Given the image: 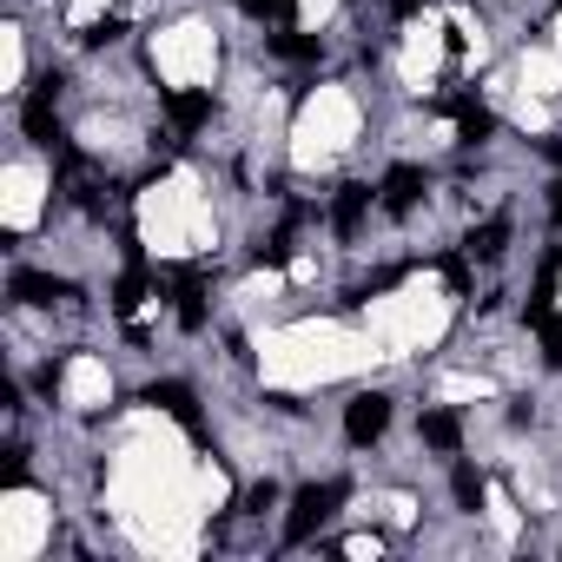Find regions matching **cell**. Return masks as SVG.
<instances>
[{
	"label": "cell",
	"mask_w": 562,
	"mask_h": 562,
	"mask_svg": "<svg viewBox=\"0 0 562 562\" xmlns=\"http://www.w3.org/2000/svg\"><path fill=\"white\" fill-rule=\"evenodd\" d=\"M100 496L133 549L192 555L205 542V522L218 509H232V470L212 457H192L172 411L146 404L120 424L106 470H100Z\"/></svg>",
	"instance_id": "cell-1"
},
{
	"label": "cell",
	"mask_w": 562,
	"mask_h": 562,
	"mask_svg": "<svg viewBox=\"0 0 562 562\" xmlns=\"http://www.w3.org/2000/svg\"><path fill=\"white\" fill-rule=\"evenodd\" d=\"M384 364V345L364 331V318H285L251 338V371L271 397H305L325 384H351Z\"/></svg>",
	"instance_id": "cell-2"
},
{
	"label": "cell",
	"mask_w": 562,
	"mask_h": 562,
	"mask_svg": "<svg viewBox=\"0 0 562 562\" xmlns=\"http://www.w3.org/2000/svg\"><path fill=\"white\" fill-rule=\"evenodd\" d=\"M133 238L153 265H199L218 251V205L192 166H172L133 192Z\"/></svg>",
	"instance_id": "cell-3"
},
{
	"label": "cell",
	"mask_w": 562,
	"mask_h": 562,
	"mask_svg": "<svg viewBox=\"0 0 562 562\" xmlns=\"http://www.w3.org/2000/svg\"><path fill=\"white\" fill-rule=\"evenodd\" d=\"M457 299H463V278H457V271L417 265V271L397 278V285H384V292L364 299V331L384 345V364L424 358V351H437V345L450 338Z\"/></svg>",
	"instance_id": "cell-4"
},
{
	"label": "cell",
	"mask_w": 562,
	"mask_h": 562,
	"mask_svg": "<svg viewBox=\"0 0 562 562\" xmlns=\"http://www.w3.org/2000/svg\"><path fill=\"white\" fill-rule=\"evenodd\" d=\"M358 139H364V93L351 80H312L292 100V120H285L292 172H331L358 153Z\"/></svg>",
	"instance_id": "cell-5"
},
{
	"label": "cell",
	"mask_w": 562,
	"mask_h": 562,
	"mask_svg": "<svg viewBox=\"0 0 562 562\" xmlns=\"http://www.w3.org/2000/svg\"><path fill=\"white\" fill-rule=\"evenodd\" d=\"M146 67H153V80L172 100L205 106L218 93V80H225V34H218V21H205V14L153 21L146 27Z\"/></svg>",
	"instance_id": "cell-6"
},
{
	"label": "cell",
	"mask_w": 562,
	"mask_h": 562,
	"mask_svg": "<svg viewBox=\"0 0 562 562\" xmlns=\"http://www.w3.org/2000/svg\"><path fill=\"white\" fill-rule=\"evenodd\" d=\"M47 205H54V172H47V159L27 153V146H14L8 166H0V225H8L14 238H27V232H41Z\"/></svg>",
	"instance_id": "cell-7"
},
{
	"label": "cell",
	"mask_w": 562,
	"mask_h": 562,
	"mask_svg": "<svg viewBox=\"0 0 562 562\" xmlns=\"http://www.w3.org/2000/svg\"><path fill=\"white\" fill-rule=\"evenodd\" d=\"M54 549V496L34 483H8L0 496V562H34Z\"/></svg>",
	"instance_id": "cell-8"
},
{
	"label": "cell",
	"mask_w": 562,
	"mask_h": 562,
	"mask_svg": "<svg viewBox=\"0 0 562 562\" xmlns=\"http://www.w3.org/2000/svg\"><path fill=\"white\" fill-rule=\"evenodd\" d=\"M113 397H120L113 364H106L100 351H67V364H60V404H67L74 417H106Z\"/></svg>",
	"instance_id": "cell-9"
},
{
	"label": "cell",
	"mask_w": 562,
	"mask_h": 562,
	"mask_svg": "<svg viewBox=\"0 0 562 562\" xmlns=\"http://www.w3.org/2000/svg\"><path fill=\"white\" fill-rule=\"evenodd\" d=\"M345 503V483H305L299 496H292V516H285V542H305L331 509Z\"/></svg>",
	"instance_id": "cell-10"
},
{
	"label": "cell",
	"mask_w": 562,
	"mask_h": 562,
	"mask_svg": "<svg viewBox=\"0 0 562 562\" xmlns=\"http://www.w3.org/2000/svg\"><path fill=\"white\" fill-rule=\"evenodd\" d=\"M384 430H391V397H384V391H358V397L345 404V443L364 450V443H378Z\"/></svg>",
	"instance_id": "cell-11"
},
{
	"label": "cell",
	"mask_w": 562,
	"mask_h": 562,
	"mask_svg": "<svg viewBox=\"0 0 562 562\" xmlns=\"http://www.w3.org/2000/svg\"><path fill=\"white\" fill-rule=\"evenodd\" d=\"M0 87H8V100L27 93V27L21 21L0 27Z\"/></svg>",
	"instance_id": "cell-12"
},
{
	"label": "cell",
	"mask_w": 562,
	"mask_h": 562,
	"mask_svg": "<svg viewBox=\"0 0 562 562\" xmlns=\"http://www.w3.org/2000/svg\"><path fill=\"white\" fill-rule=\"evenodd\" d=\"M106 14H120V0H60V27L80 41H93L106 27Z\"/></svg>",
	"instance_id": "cell-13"
},
{
	"label": "cell",
	"mask_w": 562,
	"mask_h": 562,
	"mask_svg": "<svg viewBox=\"0 0 562 562\" xmlns=\"http://www.w3.org/2000/svg\"><path fill=\"white\" fill-rule=\"evenodd\" d=\"M338 8H345V0H292V34H325L331 21H338Z\"/></svg>",
	"instance_id": "cell-14"
},
{
	"label": "cell",
	"mask_w": 562,
	"mask_h": 562,
	"mask_svg": "<svg viewBox=\"0 0 562 562\" xmlns=\"http://www.w3.org/2000/svg\"><path fill=\"white\" fill-rule=\"evenodd\" d=\"M338 555H358V562L371 555V562H378V555H384V536H378V529H351V536H338Z\"/></svg>",
	"instance_id": "cell-15"
},
{
	"label": "cell",
	"mask_w": 562,
	"mask_h": 562,
	"mask_svg": "<svg viewBox=\"0 0 562 562\" xmlns=\"http://www.w3.org/2000/svg\"><path fill=\"white\" fill-rule=\"evenodd\" d=\"M549 318H562V265H555V278H549Z\"/></svg>",
	"instance_id": "cell-16"
}]
</instances>
